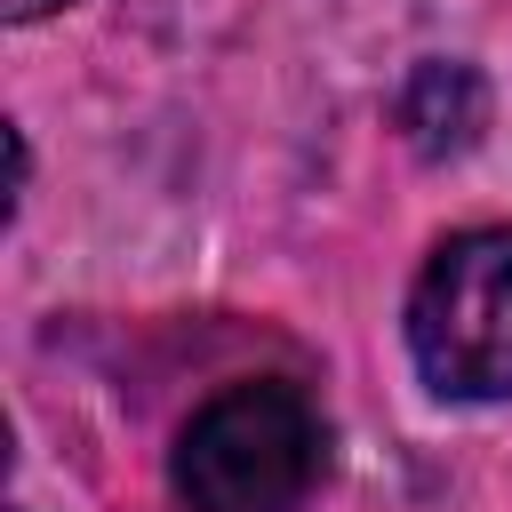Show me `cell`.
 <instances>
[{"mask_svg": "<svg viewBox=\"0 0 512 512\" xmlns=\"http://www.w3.org/2000/svg\"><path fill=\"white\" fill-rule=\"evenodd\" d=\"M8 8V24H32V16H48V8H64V0H0Z\"/></svg>", "mask_w": 512, "mask_h": 512, "instance_id": "277c9868", "label": "cell"}, {"mask_svg": "<svg viewBox=\"0 0 512 512\" xmlns=\"http://www.w3.org/2000/svg\"><path fill=\"white\" fill-rule=\"evenodd\" d=\"M408 352L448 400H512V224L432 248L408 296Z\"/></svg>", "mask_w": 512, "mask_h": 512, "instance_id": "7a4b0ae2", "label": "cell"}, {"mask_svg": "<svg viewBox=\"0 0 512 512\" xmlns=\"http://www.w3.org/2000/svg\"><path fill=\"white\" fill-rule=\"evenodd\" d=\"M320 464H328L320 408L280 376H248L192 408L176 440V496L192 512H296Z\"/></svg>", "mask_w": 512, "mask_h": 512, "instance_id": "6da1fadb", "label": "cell"}, {"mask_svg": "<svg viewBox=\"0 0 512 512\" xmlns=\"http://www.w3.org/2000/svg\"><path fill=\"white\" fill-rule=\"evenodd\" d=\"M480 120H488V96H480V80H472V64H416L408 72V88H400V128H408V144L416 152H464L472 136H480Z\"/></svg>", "mask_w": 512, "mask_h": 512, "instance_id": "3957f363", "label": "cell"}]
</instances>
